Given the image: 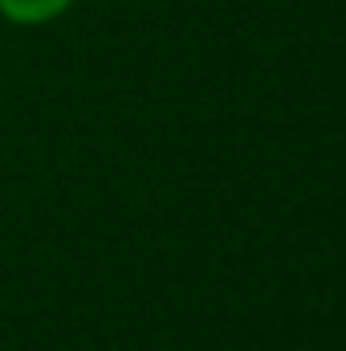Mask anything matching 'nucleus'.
Returning <instances> with one entry per match:
<instances>
[{
  "instance_id": "f257e3e1",
  "label": "nucleus",
  "mask_w": 346,
  "mask_h": 351,
  "mask_svg": "<svg viewBox=\"0 0 346 351\" xmlns=\"http://www.w3.org/2000/svg\"><path fill=\"white\" fill-rule=\"evenodd\" d=\"M74 0H0V16L16 21V25H45L53 16H62Z\"/></svg>"
}]
</instances>
